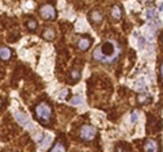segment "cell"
<instances>
[{
  "label": "cell",
  "mask_w": 163,
  "mask_h": 152,
  "mask_svg": "<svg viewBox=\"0 0 163 152\" xmlns=\"http://www.w3.org/2000/svg\"><path fill=\"white\" fill-rule=\"evenodd\" d=\"M118 54H120V48L112 41H106L95 48L92 58L97 62H103V64H113L117 61Z\"/></svg>",
  "instance_id": "cell-1"
},
{
  "label": "cell",
  "mask_w": 163,
  "mask_h": 152,
  "mask_svg": "<svg viewBox=\"0 0 163 152\" xmlns=\"http://www.w3.org/2000/svg\"><path fill=\"white\" fill-rule=\"evenodd\" d=\"M34 116L35 120L42 125H49L53 117V109L48 102H41L34 107Z\"/></svg>",
  "instance_id": "cell-2"
},
{
  "label": "cell",
  "mask_w": 163,
  "mask_h": 152,
  "mask_svg": "<svg viewBox=\"0 0 163 152\" xmlns=\"http://www.w3.org/2000/svg\"><path fill=\"white\" fill-rule=\"evenodd\" d=\"M97 135H98L97 128L92 127V125H83V127L80 128V139H82V141H84V143L92 141V140L97 137Z\"/></svg>",
  "instance_id": "cell-3"
},
{
  "label": "cell",
  "mask_w": 163,
  "mask_h": 152,
  "mask_svg": "<svg viewBox=\"0 0 163 152\" xmlns=\"http://www.w3.org/2000/svg\"><path fill=\"white\" fill-rule=\"evenodd\" d=\"M40 16L45 21H56L57 12L53 4H44L40 7Z\"/></svg>",
  "instance_id": "cell-4"
},
{
  "label": "cell",
  "mask_w": 163,
  "mask_h": 152,
  "mask_svg": "<svg viewBox=\"0 0 163 152\" xmlns=\"http://www.w3.org/2000/svg\"><path fill=\"white\" fill-rule=\"evenodd\" d=\"M88 21H90V23L94 25V26L99 25L103 21L102 12L101 11H98V10H94V11H91V12H88Z\"/></svg>",
  "instance_id": "cell-5"
},
{
  "label": "cell",
  "mask_w": 163,
  "mask_h": 152,
  "mask_svg": "<svg viewBox=\"0 0 163 152\" xmlns=\"http://www.w3.org/2000/svg\"><path fill=\"white\" fill-rule=\"evenodd\" d=\"M91 42H92L91 37H88V35H83L79 41H77V48H79V49H80L82 52H86V50L90 49Z\"/></svg>",
  "instance_id": "cell-6"
},
{
  "label": "cell",
  "mask_w": 163,
  "mask_h": 152,
  "mask_svg": "<svg viewBox=\"0 0 163 152\" xmlns=\"http://www.w3.org/2000/svg\"><path fill=\"white\" fill-rule=\"evenodd\" d=\"M82 77V69L80 68H72L71 72H69V83L75 84L80 80Z\"/></svg>",
  "instance_id": "cell-7"
},
{
  "label": "cell",
  "mask_w": 163,
  "mask_h": 152,
  "mask_svg": "<svg viewBox=\"0 0 163 152\" xmlns=\"http://www.w3.org/2000/svg\"><path fill=\"white\" fill-rule=\"evenodd\" d=\"M12 49H10L8 46H0V60L8 61L12 57Z\"/></svg>",
  "instance_id": "cell-8"
},
{
  "label": "cell",
  "mask_w": 163,
  "mask_h": 152,
  "mask_svg": "<svg viewBox=\"0 0 163 152\" xmlns=\"http://www.w3.org/2000/svg\"><path fill=\"white\" fill-rule=\"evenodd\" d=\"M112 18H113L114 22L121 21V18H122V7L120 4H116V6L112 7Z\"/></svg>",
  "instance_id": "cell-9"
},
{
  "label": "cell",
  "mask_w": 163,
  "mask_h": 152,
  "mask_svg": "<svg viewBox=\"0 0 163 152\" xmlns=\"http://www.w3.org/2000/svg\"><path fill=\"white\" fill-rule=\"evenodd\" d=\"M152 101V98H151L150 94H146V92H143V94H139L136 96V102H137V105H147V103H150Z\"/></svg>",
  "instance_id": "cell-10"
},
{
  "label": "cell",
  "mask_w": 163,
  "mask_h": 152,
  "mask_svg": "<svg viewBox=\"0 0 163 152\" xmlns=\"http://www.w3.org/2000/svg\"><path fill=\"white\" fill-rule=\"evenodd\" d=\"M42 38L46 39V41H53L54 38H56V31L53 30V29L50 27H45L42 31Z\"/></svg>",
  "instance_id": "cell-11"
},
{
  "label": "cell",
  "mask_w": 163,
  "mask_h": 152,
  "mask_svg": "<svg viewBox=\"0 0 163 152\" xmlns=\"http://www.w3.org/2000/svg\"><path fill=\"white\" fill-rule=\"evenodd\" d=\"M52 152H57V151H67V143L64 140H60L58 139L56 143H54V145L50 148Z\"/></svg>",
  "instance_id": "cell-12"
},
{
  "label": "cell",
  "mask_w": 163,
  "mask_h": 152,
  "mask_svg": "<svg viewBox=\"0 0 163 152\" xmlns=\"http://www.w3.org/2000/svg\"><path fill=\"white\" fill-rule=\"evenodd\" d=\"M144 150L150 151V152H155V151H158V145L154 140H146V143H144Z\"/></svg>",
  "instance_id": "cell-13"
},
{
  "label": "cell",
  "mask_w": 163,
  "mask_h": 152,
  "mask_svg": "<svg viewBox=\"0 0 163 152\" xmlns=\"http://www.w3.org/2000/svg\"><path fill=\"white\" fill-rule=\"evenodd\" d=\"M26 26H27V29L30 31H35L37 30V27H38V21H35V19H29L27 22H26Z\"/></svg>",
  "instance_id": "cell-14"
},
{
  "label": "cell",
  "mask_w": 163,
  "mask_h": 152,
  "mask_svg": "<svg viewBox=\"0 0 163 152\" xmlns=\"http://www.w3.org/2000/svg\"><path fill=\"white\" fill-rule=\"evenodd\" d=\"M146 16H147V19H154V18H156V11L154 8H147Z\"/></svg>",
  "instance_id": "cell-15"
},
{
  "label": "cell",
  "mask_w": 163,
  "mask_h": 152,
  "mask_svg": "<svg viewBox=\"0 0 163 152\" xmlns=\"http://www.w3.org/2000/svg\"><path fill=\"white\" fill-rule=\"evenodd\" d=\"M80 103H83V96L80 95H76L75 98L71 99V105H80Z\"/></svg>",
  "instance_id": "cell-16"
},
{
  "label": "cell",
  "mask_w": 163,
  "mask_h": 152,
  "mask_svg": "<svg viewBox=\"0 0 163 152\" xmlns=\"http://www.w3.org/2000/svg\"><path fill=\"white\" fill-rule=\"evenodd\" d=\"M15 117H16V120H18V121H19V122H21V124H25V122H26V121H27V120H26V116H25V114H21V113H16V114H15Z\"/></svg>",
  "instance_id": "cell-17"
},
{
  "label": "cell",
  "mask_w": 163,
  "mask_h": 152,
  "mask_svg": "<svg viewBox=\"0 0 163 152\" xmlns=\"http://www.w3.org/2000/svg\"><path fill=\"white\" fill-rule=\"evenodd\" d=\"M69 94H71V92H69L68 88H64V90L60 92V98H61V99H68V95H69Z\"/></svg>",
  "instance_id": "cell-18"
},
{
  "label": "cell",
  "mask_w": 163,
  "mask_h": 152,
  "mask_svg": "<svg viewBox=\"0 0 163 152\" xmlns=\"http://www.w3.org/2000/svg\"><path fill=\"white\" fill-rule=\"evenodd\" d=\"M144 80L143 79H140V80H137L136 81V88H137V90H144Z\"/></svg>",
  "instance_id": "cell-19"
},
{
  "label": "cell",
  "mask_w": 163,
  "mask_h": 152,
  "mask_svg": "<svg viewBox=\"0 0 163 152\" xmlns=\"http://www.w3.org/2000/svg\"><path fill=\"white\" fill-rule=\"evenodd\" d=\"M124 148H128V150H131V147L128 145V144H125V143H121V144H118V145L116 147V150L117 151H122Z\"/></svg>",
  "instance_id": "cell-20"
},
{
  "label": "cell",
  "mask_w": 163,
  "mask_h": 152,
  "mask_svg": "<svg viewBox=\"0 0 163 152\" xmlns=\"http://www.w3.org/2000/svg\"><path fill=\"white\" fill-rule=\"evenodd\" d=\"M162 77H163V65H159V83L162 84Z\"/></svg>",
  "instance_id": "cell-21"
},
{
  "label": "cell",
  "mask_w": 163,
  "mask_h": 152,
  "mask_svg": "<svg viewBox=\"0 0 163 152\" xmlns=\"http://www.w3.org/2000/svg\"><path fill=\"white\" fill-rule=\"evenodd\" d=\"M137 113H136V112H133L132 113V116H131V122H132V124H133V122H136V121H137Z\"/></svg>",
  "instance_id": "cell-22"
},
{
  "label": "cell",
  "mask_w": 163,
  "mask_h": 152,
  "mask_svg": "<svg viewBox=\"0 0 163 152\" xmlns=\"http://www.w3.org/2000/svg\"><path fill=\"white\" fill-rule=\"evenodd\" d=\"M144 42H146L144 38H143V37H140V38H139V48H140V49H143V48H144Z\"/></svg>",
  "instance_id": "cell-23"
},
{
  "label": "cell",
  "mask_w": 163,
  "mask_h": 152,
  "mask_svg": "<svg viewBox=\"0 0 163 152\" xmlns=\"http://www.w3.org/2000/svg\"><path fill=\"white\" fill-rule=\"evenodd\" d=\"M2 105H3V101H2V98H0V107H2Z\"/></svg>",
  "instance_id": "cell-24"
}]
</instances>
